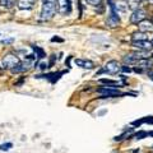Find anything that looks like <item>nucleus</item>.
<instances>
[{
	"instance_id": "a211bd4d",
	"label": "nucleus",
	"mask_w": 153,
	"mask_h": 153,
	"mask_svg": "<svg viewBox=\"0 0 153 153\" xmlns=\"http://www.w3.org/2000/svg\"><path fill=\"white\" fill-rule=\"evenodd\" d=\"M33 47V50H35V51H37V56L38 57H40V59H42V57H45V52H44V50H42V49H40V47H37V46H32Z\"/></svg>"
},
{
	"instance_id": "c756f323",
	"label": "nucleus",
	"mask_w": 153,
	"mask_h": 153,
	"mask_svg": "<svg viewBox=\"0 0 153 153\" xmlns=\"http://www.w3.org/2000/svg\"><path fill=\"white\" fill-rule=\"evenodd\" d=\"M123 1H125V0H123Z\"/></svg>"
},
{
	"instance_id": "f3484780",
	"label": "nucleus",
	"mask_w": 153,
	"mask_h": 153,
	"mask_svg": "<svg viewBox=\"0 0 153 153\" xmlns=\"http://www.w3.org/2000/svg\"><path fill=\"white\" fill-rule=\"evenodd\" d=\"M101 83L107 84V85H110V87H114V88H117L119 85H120L117 82H114V80H110V79H101Z\"/></svg>"
},
{
	"instance_id": "bb28decb",
	"label": "nucleus",
	"mask_w": 153,
	"mask_h": 153,
	"mask_svg": "<svg viewBox=\"0 0 153 153\" xmlns=\"http://www.w3.org/2000/svg\"><path fill=\"white\" fill-rule=\"evenodd\" d=\"M148 3H149V5H153V0H148Z\"/></svg>"
},
{
	"instance_id": "6ab92c4d",
	"label": "nucleus",
	"mask_w": 153,
	"mask_h": 153,
	"mask_svg": "<svg viewBox=\"0 0 153 153\" xmlns=\"http://www.w3.org/2000/svg\"><path fill=\"white\" fill-rule=\"evenodd\" d=\"M128 8H129V7H128V5H124L123 3H119V4L116 3V10H120V12L124 13V12H126Z\"/></svg>"
},
{
	"instance_id": "1a4fd4ad",
	"label": "nucleus",
	"mask_w": 153,
	"mask_h": 153,
	"mask_svg": "<svg viewBox=\"0 0 153 153\" xmlns=\"http://www.w3.org/2000/svg\"><path fill=\"white\" fill-rule=\"evenodd\" d=\"M131 45L135 47V49L140 50V51H149L153 49V45H152V41H148V40H142V41H133Z\"/></svg>"
},
{
	"instance_id": "dca6fc26",
	"label": "nucleus",
	"mask_w": 153,
	"mask_h": 153,
	"mask_svg": "<svg viewBox=\"0 0 153 153\" xmlns=\"http://www.w3.org/2000/svg\"><path fill=\"white\" fill-rule=\"evenodd\" d=\"M16 4V0H0V5L5 9H10L14 7Z\"/></svg>"
},
{
	"instance_id": "423d86ee",
	"label": "nucleus",
	"mask_w": 153,
	"mask_h": 153,
	"mask_svg": "<svg viewBox=\"0 0 153 153\" xmlns=\"http://www.w3.org/2000/svg\"><path fill=\"white\" fill-rule=\"evenodd\" d=\"M98 93H102V98H107V97H119V96H124V93L119 92L117 88H114V87H101L97 89Z\"/></svg>"
},
{
	"instance_id": "f8f14e48",
	"label": "nucleus",
	"mask_w": 153,
	"mask_h": 153,
	"mask_svg": "<svg viewBox=\"0 0 153 153\" xmlns=\"http://www.w3.org/2000/svg\"><path fill=\"white\" fill-rule=\"evenodd\" d=\"M36 0H18V8L22 10H30L35 7Z\"/></svg>"
},
{
	"instance_id": "6e6552de",
	"label": "nucleus",
	"mask_w": 153,
	"mask_h": 153,
	"mask_svg": "<svg viewBox=\"0 0 153 153\" xmlns=\"http://www.w3.org/2000/svg\"><path fill=\"white\" fill-rule=\"evenodd\" d=\"M57 3V12L63 16H66L71 12V1L70 0H56Z\"/></svg>"
},
{
	"instance_id": "4be33fe9",
	"label": "nucleus",
	"mask_w": 153,
	"mask_h": 153,
	"mask_svg": "<svg viewBox=\"0 0 153 153\" xmlns=\"http://www.w3.org/2000/svg\"><path fill=\"white\" fill-rule=\"evenodd\" d=\"M12 143H7V144H1L0 146V151H8V149H10L12 148Z\"/></svg>"
},
{
	"instance_id": "aec40b11",
	"label": "nucleus",
	"mask_w": 153,
	"mask_h": 153,
	"mask_svg": "<svg viewBox=\"0 0 153 153\" xmlns=\"http://www.w3.org/2000/svg\"><path fill=\"white\" fill-rule=\"evenodd\" d=\"M134 137H135L137 139H143L144 137H148V133H147V131H138Z\"/></svg>"
},
{
	"instance_id": "f257e3e1",
	"label": "nucleus",
	"mask_w": 153,
	"mask_h": 153,
	"mask_svg": "<svg viewBox=\"0 0 153 153\" xmlns=\"http://www.w3.org/2000/svg\"><path fill=\"white\" fill-rule=\"evenodd\" d=\"M57 12V3L56 0H42V9H41V21H50L54 18Z\"/></svg>"
},
{
	"instance_id": "9b49d317",
	"label": "nucleus",
	"mask_w": 153,
	"mask_h": 153,
	"mask_svg": "<svg viewBox=\"0 0 153 153\" xmlns=\"http://www.w3.org/2000/svg\"><path fill=\"white\" fill-rule=\"evenodd\" d=\"M138 28H139L140 32H144V33L153 32V22L146 18L144 21H142L139 25H138Z\"/></svg>"
},
{
	"instance_id": "ddd939ff",
	"label": "nucleus",
	"mask_w": 153,
	"mask_h": 153,
	"mask_svg": "<svg viewBox=\"0 0 153 153\" xmlns=\"http://www.w3.org/2000/svg\"><path fill=\"white\" fill-rule=\"evenodd\" d=\"M74 63L76 66H80L83 69H93L94 68V63L91 60H84V59H75Z\"/></svg>"
},
{
	"instance_id": "b1692460",
	"label": "nucleus",
	"mask_w": 153,
	"mask_h": 153,
	"mask_svg": "<svg viewBox=\"0 0 153 153\" xmlns=\"http://www.w3.org/2000/svg\"><path fill=\"white\" fill-rule=\"evenodd\" d=\"M121 70L125 71V73H126V71H128V73H130V71H131V69L130 68H126V66H121Z\"/></svg>"
},
{
	"instance_id": "f03ea898",
	"label": "nucleus",
	"mask_w": 153,
	"mask_h": 153,
	"mask_svg": "<svg viewBox=\"0 0 153 153\" xmlns=\"http://www.w3.org/2000/svg\"><path fill=\"white\" fill-rule=\"evenodd\" d=\"M108 4H110V9H111V13H110V17L107 18L106 21V25L111 28H115L120 25V19H119V16L116 13V4H115L112 0H108Z\"/></svg>"
},
{
	"instance_id": "0eeeda50",
	"label": "nucleus",
	"mask_w": 153,
	"mask_h": 153,
	"mask_svg": "<svg viewBox=\"0 0 153 153\" xmlns=\"http://www.w3.org/2000/svg\"><path fill=\"white\" fill-rule=\"evenodd\" d=\"M146 16L147 14H146L144 9L138 8V9H135V10H133V14L130 16V22L133 23V25H139L142 21L146 19Z\"/></svg>"
},
{
	"instance_id": "5701e85b",
	"label": "nucleus",
	"mask_w": 153,
	"mask_h": 153,
	"mask_svg": "<svg viewBox=\"0 0 153 153\" xmlns=\"http://www.w3.org/2000/svg\"><path fill=\"white\" fill-rule=\"evenodd\" d=\"M13 41H14L13 38H9V40H3V41H1V44H4V45H5V44H12Z\"/></svg>"
},
{
	"instance_id": "cd10ccee",
	"label": "nucleus",
	"mask_w": 153,
	"mask_h": 153,
	"mask_svg": "<svg viewBox=\"0 0 153 153\" xmlns=\"http://www.w3.org/2000/svg\"><path fill=\"white\" fill-rule=\"evenodd\" d=\"M143 1H148V0H143Z\"/></svg>"
},
{
	"instance_id": "4468645a",
	"label": "nucleus",
	"mask_w": 153,
	"mask_h": 153,
	"mask_svg": "<svg viewBox=\"0 0 153 153\" xmlns=\"http://www.w3.org/2000/svg\"><path fill=\"white\" fill-rule=\"evenodd\" d=\"M142 1L143 0H128V7H129V9H131V10H135V9L139 8Z\"/></svg>"
},
{
	"instance_id": "7ed1b4c3",
	"label": "nucleus",
	"mask_w": 153,
	"mask_h": 153,
	"mask_svg": "<svg viewBox=\"0 0 153 153\" xmlns=\"http://www.w3.org/2000/svg\"><path fill=\"white\" fill-rule=\"evenodd\" d=\"M121 70V66L119 64V61L116 60H110L107 61L105 66L102 68V70L100 71V73H107V74H116L119 71Z\"/></svg>"
},
{
	"instance_id": "a878e982",
	"label": "nucleus",
	"mask_w": 153,
	"mask_h": 153,
	"mask_svg": "<svg viewBox=\"0 0 153 153\" xmlns=\"http://www.w3.org/2000/svg\"><path fill=\"white\" fill-rule=\"evenodd\" d=\"M148 75H149V78L153 80V70H151V71H148Z\"/></svg>"
},
{
	"instance_id": "9d476101",
	"label": "nucleus",
	"mask_w": 153,
	"mask_h": 153,
	"mask_svg": "<svg viewBox=\"0 0 153 153\" xmlns=\"http://www.w3.org/2000/svg\"><path fill=\"white\" fill-rule=\"evenodd\" d=\"M142 57H146V56H143L142 54H139V52H130V54H128V55L124 56L123 61L125 64L130 65V64H135L138 60L142 59Z\"/></svg>"
},
{
	"instance_id": "393cba45",
	"label": "nucleus",
	"mask_w": 153,
	"mask_h": 153,
	"mask_svg": "<svg viewBox=\"0 0 153 153\" xmlns=\"http://www.w3.org/2000/svg\"><path fill=\"white\" fill-rule=\"evenodd\" d=\"M51 41H52V42H55V41H57V42H63V40H61V38H57V37H54Z\"/></svg>"
},
{
	"instance_id": "412c9836",
	"label": "nucleus",
	"mask_w": 153,
	"mask_h": 153,
	"mask_svg": "<svg viewBox=\"0 0 153 153\" xmlns=\"http://www.w3.org/2000/svg\"><path fill=\"white\" fill-rule=\"evenodd\" d=\"M89 5H93V7H98L100 4H101V1L102 0H85Z\"/></svg>"
},
{
	"instance_id": "c85d7f7f",
	"label": "nucleus",
	"mask_w": 153,
	"mask_h": 153,
	"mask_svg": "<svg viewBox=\"0 0 153 153\" xmlns=\"http://www.w3.org/2000/svg\"><path fill=\"white\" fill-rule=\"evenodd\" d=\"M152 45H153V40H152Z\"/></svg>"
},
{
	"instance_id": "2eb2a0df",
	"label": "nucleus",
	"mask_w": 153,
	"mask_h": 153,
	"mask_svg": "<svg viewBox=\"0 0 153 153\" xmlns=\"http://www.w3.org/2000/svg\"><path fill=\"white\" fill-rule=\"evenodd\" d=\"M133 41H142V40H147V36H146V33L144 32H135V33H133Z\"/></svg>"
},
{
	"instance_id": "39448f33",
	"label": "nucleus",
	"mask_w": 153,
	"mask_h": 153,
	"mask_svg": "<svg viewBox=\"0 0 153 153\" xmlns=\"http://www.w3.org/2000/svg\"><path fill=\"white\" fill-rule=\"evenodd\" d=\"M134 65H135V69L134 70L137 73H143V71H148L152 68V61L149 59H147V57H142Z\"/></svg>"
},
{
	"instance_id": "20e7f679",
	"label": "nucleus",
	"mask_w": 153,
	"mask_h": 153,
	"mask_svg": "<svg viewBox=\"0 0 153 153\" xmlns=\"http://www.w3.org/2000/svg\"><path fill=\"white\" fill-rule=\"evenodd\" d=\"M19 63H21V60H19V57L17 55H12V54H9L7 56H4V59L1 61V64H3V68H5V69H13L14 66H17Z\"/></svg>"
}]
</instances>
